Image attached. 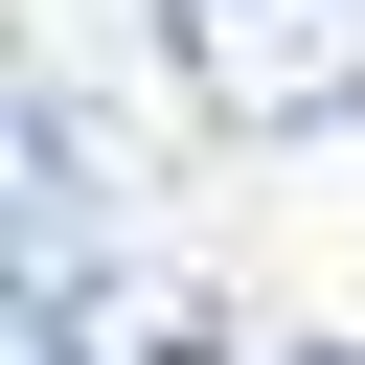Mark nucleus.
<instances>
[{"label": "nucleus", "instance_id": "nucleus-1", "mask_svg": "<svg viewBox=\"0 0 365 365\" xmlns=\"http://www.w3.org/2000/svg\"><path fill=\"white\" fill-rule=\"evenodd\" d=\"M160 46L228 137H342L365 114V0H160Z\"/></svg>", "mask_w": 365, "mask_h": 365}, {"label": "nucleus", "instance_id": "nucleus-2", "mask_svg": "<svg viewBox=\"0 0 365 365\" xmlns=\"http://www.w3.org/2000/svg\"><path fill=\"white\" fill-rule=\"evenodd\" d=\"M274 365H342V342H274Z\"/></svg>", "mask_w": 365, "mask_h": 365}]
</instances>
